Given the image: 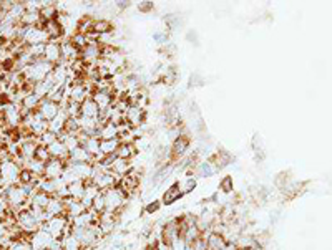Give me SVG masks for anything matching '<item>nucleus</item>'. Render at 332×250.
Segmentation results:
<instances>
[{"instance_id": "25", "label": "nucleus", "mask_w": 332, "mask_h": 250, "mask_svg": "<svg viewBox=\"0 0 332 250\" xmlns=\"http://www.w3.org/2000/svg\"><path fill=\"white\" fill-rule=\"evenodd\" d=\"M111 172L116 174L121 179V177H125L128 172H131V161L128 159H121V157H116L113 162H111Z\"/></svg>"}, {"instance_id": "50", "label": "nucleus", "mask_w": 332, "mask_h": 250, "mask_svg": "<svg viewBox=\"0 0 332 250\" xmlns=\"http://www.w3.org/2000/svg\"><path fill=\"white\" fill-rule=\"evenodd\" d=\"M248 250H264V247L259 246V244H254V246H251Z\"/></svg>"}, {"instance_id": "15", "label": "nucleus", "mask_w": 332, "mask_h": 250, "mask_svg": "<svg viewBox=\"0 0 332 250\" xmlns=\"http://www.w3.org/2000/svg\"><path fill=\"white\" fill-rule=\"evenodd\" d=\"M65 167H66V162H65V161L50 159L47 164H45L43 177H45V179H58V177H62Z\"/></svg>"}, {"instance_id": "28", "label": "nucleus", "mask_w": 332, "mask_h": 250, "mask_svg": "<svg viewBox=\"0 0 332 250\" xmlns=\"http://www.w3.org/2000/svg\"><path fill=\"white\" fill-rule=\"evenodd\" d=\"M50 199L52 196H48V194H45L42 191H35L32 196H30V201H28V207H38V209H47Z\"/></svg>"}, {"instance_id": "17", "label": "nucleus", "mask_w": 332, "mask_h": 250, "mask_svg": "<svg viewBox=\"0 0 332 250\" xmlns=\"http://www.w3.org/2000/svg\"><path fill=\"white\" fill-rule=\"evenodd\" d=\"M66 121H68V115H66V111L62 108L58 111V115L55 116V118L48 123V131L53 132V134H57L58 137L65 132V127H66Z\"/></svg>"}, {"instance_id": "27", "label": "nucleus", "mask_w": 332, "mask_h": 250, "mask_svg": "<svg viewBox=\"0 0 332 250\" xmlns=\"http://www.w3.org/2000/svg\"><path fill=\"white\" fill-rule=\"evenodd\" d=\"M100 192H101V191L93 184V182H86L85 194H83V197H81V204H83V206H85L86 211H90V209H91V206H93L95 197L98 196Z\"/></svg>"}, {"instance_id": "6", "label": "nucleus", "mask_w": 332, "mask_h": 250, "mask_svg": "<svg viewBox=\"0 0 332 250\" xmlns=\"http://www.w3.org/2000/svg\"><path fill=\"white\" fill-rule=\"evenodd\" d=\"M43 231H47L50 236H52L55 241H62V239L70 232V219L66 216H58V217H52L48 219L47 222L42 226Z\"/></svg>"}, {"instance_id": "24", "label": "nucleus", "mask_w": 332, "mask_h": 250, "mask_svg": "<svg viewBox=\"0 0 332 250\" xmlns=\"http://www.w3.org/2000/svg\"><path fill=\"white\" fill-rule=\"evenodd\" d=\"M66 162H71V164H76V162H90V164H93L95 159H93V156L86 152V149H83L81 146H78V147H75L73 151H70L68 161H66Z\"/></svg>"}, {"instance_id": "29", "label": "nucleus", "mask_w": 332, "mask_h": 250, "mask_svg": "<svg viewBox=\"0 0 332 250\" xmlns=\"http://www.w3.org/2000/svg\"><path fill=\"white\" fill-rule=\"evenodd\" d=\"M120 146H121L120 137L108 141H100V152L103 156H116V151L120 149Z\"/></svg>"}, {"instance_id": "7", "label": "nucleus", "mask_w": 332, "mask_h": 250, "mask_svg": "<svg viewBox=\"0 0 332 250\" xmlns=\"http://www.w3.org/2000/svg\"><path fill=\"white\" fill-rule=\"evenodd\" d=\"M20 171H22V166H18L13 159H5L0 162V179H2L3 187L18 184Z\"/></svg>"}, {"instance_id": "18", "label": "nucleus", "mask_w": 332, "mask_h": 250, "mask_svg": "<svg viewBox=\"0 0 332 250\" xmlns=\"http://www.w3.org/2000/svg\"><path fill=\"white\" fill-rule=\"evenodd\" d=\"M120 132H121V126L118 125H113L110 123V121H106L100 126L98 129V139L100 141H108V139H116V137H120Z\"/></svg>"}, {"instance_id": "16", "label": "nucleus", "mask_w": 332, "mask_h": 250, "mask_svg": "<svg viewBox=\"0 0 332 250\" xmlns=\"http://www.w3.org/2000/svg\"><path fill=\"white\" fill-rule=\"evenodd\" d=\"M43 60H47L48 63H52L53 66L58 65L62 62V52H60V42H50L45 45V52H43Z\"/></svg>"}, {"instance_id": "35", "label": "nucleus", "mask_w": 332, "mask_h": 250, "mask_svg": "<svg viewBox=\"0 0 332 250\" xmlns=\"http://www.w3.org/2000/svg\"><path fill=\"white\" fill-rule=\"evenodd\" d=\"M58 139H62V141H63V144L66 146V149H68V152H70V151H73L75 147L81 146L80 136H78V134H70V132H63V134L60 136Z\"/></svg>"}, {"instance_id": "9", "label": "nucleus", "mask_w": 332, "mask_h": 250, "mask_svg": "<svg viewBox=\"0 0 332 250\" xmlns=\"http://www.w3.org/2000/svg\"><path fill=\"white\" fill-rule=\"evenodd\" d=\"M180 237H181L180 217H173V219H170V221H166V224L161 229V241L170 246L171 242H175L176 239H180Z\"/></svg>"}, {"instance_id": "26", "label": "nucleus", "mask_w": 332, "mask_h": 250, "mask_svg": "<svg viewBox=\"0 0 332 250\" xmlns=\"http://www.w3.org/2000/svg\"><path fill=\"white\" fill-rule=\"evenodd\" d=\"M204 236H206V241H208V250H221L224 246H226V239H224L223 234H218V232H203Z\"/></svg>"}, {"instance_id": "34", "label": "nucleus", "mask_w": 332, "mask_h": 250, "mask_svg": "<svg viewBox=\"0 0 332 250\" xmlns=\"http://www.w3.org/2000/svg\"><path fill=\"white\" fill-rule=\"evenodd\" d=\"M85 187H86L85 181H78V182H73V184H70L68 186V196H70V199L81 201V197H83V194H85Z\"/></svg>"}, {"instance_id": "49", "label": "nucleus", "mask_w": 332, "mask_h": 250, "mask_svg": "<svg viewBox=\"0 0 332 250\" xmlns=\"http://www.w3.org/2000/svg\"><path fill=\"white\" fill-rule=\"evenodd\" d=\"M221 250H238V246L236 244H226Z\"/></svg>"}, {"instance_id": "45", "label": "nucleus", "mask_w": 332, "mask_h": 250, "mask_svg": "<svg viewBox=\"0 0 332 250\" xmlns=\"http://www.w3.org/2000/svg\"><path fill=\"white\" fill-rule=\"evenodd\" d=\"M193 250H208V241H206V236L201 234L195 242L191 244Z\"/></svg>"}, {"instance_id": "38", "label": "nucleus", "mask_w": 332, "mask_h": 250, "mask_svg": "<svg viewBox=\"0 0 332 250\" xmlns=\"http://www.w3.org/2000/svg\"><path fill=\"white\" fill-rule=\"evenodd\" d=\"M136 154V149H135V144H123L120 146V149L116 151V157H121V159H128L131 161V157Z\"/></svg>"}, {"instance_id": "13", "label": "nucleus", "mask_w": 332, "mask_h": 250, "mask_svg": "<svg viewBox=\"0 0 332 250\" xmlns=\"http://www.w3.org/2000/svg\"><path fill=\"white\" fill-rule=\"evenodd\" d=\"M60 110H62V106H60L58 103H55V101L45 98V100H42V103H40L37 113L42 116V118L47 121V123H50V121H52L55 116L58 115Z\"/></svg>"}, {"instance_id": "20", "label": "nucleus", "mask_w": 332, "mask_h": 250, "mask_svg": "<svg viewBox=\"0 0 332 250\" xmlns=\"http://www.w3.org/2000/svg\"><path fill=\"white\" fill-rule=\"evenodd\" d=\"M145 120V110L140 108V106L131 105L125 113V123H128L130 126H140Z\"/></svg>"}, {"instance_id": "19", "label": "nucleus", "mask_w": 332, "mask_h": 250, "mask_svg": "<svg viewBox=\"0 0 332 250\" xmlns=\"http://www.w3.org/2000/svg\"><path fill=\"white\" fill-rule=\"evenodd\" d=\"M45 216H47V221L52 217H58V216H65V201L58 197H52L48 202L47 209H45ZM45 221V222H47Z\"/></svg>"}, {"instance_id": "22", "label": "nucleus", "mask_w": 332, "mask_h": 250, "mask_svg": "<svg viewBox=\"0 0 332 250\" xmlns=\"http://www.w3.org/2000/svg\"><path fill=\"white\" fill-rule=\"evenodd\" d=\"M80 115L86 116V118H91V120H100L101 111H100L98 106H96V103L93 100L86 98L83 103L80 105Z\"/></svg>"}, {"instance_id": "14", "label": "nucleus", "mask_w": 332, "mask_h": 250, "mask_svg": "<svg viewBox=\"0 0 332 250\" xmlns=\"http://www.w3.org/2000/svg\"><path fill=\"white\" fill-rule=\"evenodd\" d=\"M60 52H62V62L73 63V62H76V60H80L81 50L76 48L75 45L71 43L70 38H66V40H62V42H60Z\"/></svg>"}, {"instance_id": "46", "label": "nucleus", "mask_w": 332, "mask_h": 250, "mask_svg": "<svg viewBox=\"0 0 332 250\" xmlns=\"http://www.w3.org/2000/svg\"><path fill=\"white\" fill-rule=\"evenodd\" d=\"M161 201H153V202H148L146 207H145V212L148 214V216H153V214H156L158 211L161 209Z\"/></svg>"}, {"instance_id": "4", "label": "nucleus", "mask_w": 332, "mask_h": 250, "mask_svg": "<svg viewBox=\"0 0 332 250\" xmlns=\"http://www.w3.org/2000/svg\"><path fill=\"white\" fill-rule=\"evenodd\" d=\"M13 219H15V226H17L20 234L25 236V237H30L32 234L40 231L42 226H43V224L33 216V212L30 211L28 207L22 209V211H18L17 214H13Z\"/></svg>"}, {"instance_id": "23", "label": "nucleus", "mask_w": 332, "mask_h": 250, "mask_svg": "<svg viewBox=\"0 0 332 250\" xmlns=\"http://www.w3.org/2000/svg\"><path fill=\"white\" fill-rule=\"evenodd\" d=\"M86 212L85 206L81 204V201H75V199H65V216L70 219L78 217L80 214Z\"/></svg>"}, {"instance_id": "10", "label": "nucleus", "mask_w": 332, "mask_h": 250, "mask_svg": "<svg viewBox=\"0 0 332 250\" xmlns=\"http://www.w3.org/2000/svg\"><path fill=\"white\" fill-rule=\"evenodd\" d=\"M115 91L113 88H105V90H95L93 95H91V100L95 101L96 106L100 108V111L103 113V111L110 110L111 106L115 105Z\"/></svg>"}, {"instance_id": "41", "label": "nucleus", "mask_w": 332, "mask_h": 250, "mask_svg": "<svg viewBox=\"0 0 332 250\" xmlns=\"http://www.w3.org/2000/svg\"><path fill=\"white\" fill-rule=\"evenodd\" d=\"M178 187H180V191L183 192V196H185V194L191 192L193 189L196 187V179H195V177H186L185 181L178 182Z\"/></svg>"}, {"instance_id": "12", "label": "nucleus", "mask_w": 332, "mask_h": 250, "mask_svg": "<svg viewBox=\"0 0 332 250\" xmlns=\"http://www.w3.org/2000/svg\"><path fill=\"white\" fill-rule=\"evenodd\" d=\"M118 222H120L118 214L103 212L98 217V222H96V224H98L100 231H101V234H103V237H105V236H108V234H111V232L115 231V227L118 226Z\"/></svg>"}, {"instance_id": "21", "label": "nucleus", "mask_w": 332, "mask_h": 250, "mask_svg": "<svg viewBox=\"0 0 332 250\" xmlns=\"http://www.w3.org/2000/svg\"><path fill=\"white\" fill-rule=\"evenodd\" d=\"M48 152H50V157L52 159H60V161H68V149H66V146L63 144V141L62 139H57L55 142H52L48 147Z\"/></svg>"}, {"instance_id": "44", "label": "nucleus", "mask_w": 332, "mask_h": 250, "mask_svg": "<svg viewBox=\"0 0 332 250\" xmlns=\"http://www.w3.org/2000/svg\"><path fill=\"white\" fill-rule=\"evenodd\" d=\"M10 214H12V216H13V212H12V209H10L8 202L5 201V197H3V196H0V219L8 217Z\"/></svg>"}, {"instance_id": "31", "label": "nucleus", "mask_w": 332, "mask_h": 250, "mask_svg": "<svg viewBox=\"0 0 332 250\" xmlns=\"http://www.w3.org/2000/svg\"><path fill=\"white\" fill-rule=\"evenodd\" d=\"M190 147V139H188L186 136H178L175 141H173V146H171V154L178 157V156H183L186 152V149Z\"/></svg>"}, {"instance_id": "37", "label": "nucleus", "mask_w": 332, "mask_h": 250, "mask_svg": "<svg viewBox=\"0 0 332 250\" xmlns=\"http://www.w3.org/2000/svg\"><path fill=\"white\" fill-rule=\"evenodd\" d=\"M91 32H95L96 35H101V33H108V32H113V28H111V22L106 18H95V23H93V30Z\"/></svg>"}, {"instance_id": "48", "label": "nucleus", "mask_w": 332, "mask_h": 250, "mask_svg": "<svg viewBox=\"0 0 332 250\" xmlns=\"http://www.w3.org/2000/svg\"><path fill=\"white\" fill-rule=\"evenodd\" d=\"M155 250H171V249L166 242H163L160 239V241H156V244H155Z\"/></svg>"}, {"instance_id": "33", "label": "nucleus", "mask_w": 332, "mask_h": 250, "mask_svg": "<svg viewBox=\"0 0 332 250\" xmlns=\"http://www.w3.org/2000/svg\"><path fill=\"white\" fill-rule=\"evenodd\" d=\"M25 169H28L32 174L35 176V177H43V172H45V162H42V161H38V159H30V161H27L25 162Z\"/></svg>"}, {"instance_id": "1", "label": "nucleus", "mask_w": 332, "mask_h": 250, "mask_svg": "<svg viewBox=\"0 0 332 250\" xmlns=\"http://www.w3.org/2000/svg\"><path fill=\"white\" fill-rule=\"evenodd\" d=\"M37 191L35 186H23V184H15V186H7L2 189V196L5 197V201L8 202L10 209H12L13 214H17L22 209L28 207V201L30 196Z\"/></svg>"}, {"instance_id": "32", "label": "nucleus", "mask_w": 332, "mask_h": 250, "mask_svg": "<svg viewBox=\"0 0 332 250\" xmlns=\"http://www.w3.org/2000/svg\"><path fill=\"white\" fill-rule=\"evenodd\" d=\"M181 197H183V192L180 191L178 184H176V186H171L170 189H166L165 194H163L161 204H165V206H170V204H173V202H178Z\"/></svg>"}, {"instance_id": "30", "label": "nucleus", "mask_w": 332, "mask_h": 250, "mask_svg": "<svg viewBox=\"0 0 332 250\" xmlns=\"http://www.w3.org/2000/svg\"><path fill=\"white\" fill-rule=\"evenodd\" d=\"M42 23V15L40 12H30V10H25V13L20 18V23L22 27H35V25Z\"/></svg>"}, {"instance_id": "40", "label": "nucleus", "mask_w": 332, "mask_h": 250, "mask_svg": "<svg viewBox=\"0 0 332 250\" xmlns=\"http://www.w3.org/2000/svg\"><path fill=\"white\" fill-rule=\"evenodd\" d=\"M91 211H95L98 216H101L105 211H106V204H105V196H103V192H100L98 196L95 197V201H93V206H91Z\"/></svg>"}, {"instance_id": "5", "label": "nucleus", "mask_w": 332, "mask_h": 250, "mask_svg": "<svg viewBox=\"0 0 332 250\" xmlns=\"http://www.w3.org/2000/svg\"><path fill=\"white\" fill-rule=\"evenodd\" d=\"M105 196V204H106V211L105 212H111V214H120L123 212V209L128 204V196L121 191L118 186L108 189V191L103 192Z\"/></svg>"}, {"instance_id": "11", "label": "nucleus", "mask_w": 332, "mask_h": 250, "mask_svg": "<svg viewBox=\"0 0 332 250\" xmlns=\"http://www.w3.org/2000/svg\"><path fill=\"white\" fill-rule=\"evenodd\" d=\"M100 58H101V47L98 45V42H90L80 53V60L85 65H93L96 62H100Z\"/></svg>"}, {"instance_id": "2", "label": "nucleus", "mask_w": 332, "mask_h": 250, "mask_svg": "<svg viewBox=\"0 0 332 250\" xmlns=\"http://www.w3.org/2000/svg\"><path fill=\"white\" fill-rule=\"evenodd\" d=\"M53 68L55 66L52 63H48L47 60L38 58V60H33L28 66H25V68L20 71V75H22L25 83L33 86L47 78V76L53 71Z\"/></svg>"}, {"instance_id": "47", "label": "nucleus", "mask_w": 332, "mask_h": 250, "mask_svg": "<svg viewBox=\"0 0 332 250\" xmlns=\"http://www.w3.org/2000/svg\"><path fill=\"white\" fill-rule=\"evenodd\" d=\"M219 189H221L223 192H229V191H231V189H233V179H231V177H229V176L224 177V179L219 182Z\"/></svg>"}, {"instance_id": "39", "label": "nucleus", "mask_w": 332, "mask_h": 250, "mask_svg": "<svg viewBox=\"0 0 332 250\" xmlns=\"http://www.w3.org/2000/svg\"><path fill=\"white\" fill-rule=\"evenodd\" d=\"M214 172H216V167H214V164H213L211 161L199 162V166H198V174H199V176L209 177V176H213Z\"/></svg>"}, {"instance_id": "43", "label": "nucleus", "mask_w": 332, "mask_h": 250, "mask_svg": "<svg viewBox=\"0 0 332 250\" xmlns=\"http://www.w3.org/2000/svg\"><path fill=\"white\" fill-rule=\"evenodd\" d=\"M35 159H38V161H42V162H45V164H47V162L52 159V157H50V152H48L47 147H45V146H38L37 151H35Z\"/></svg>"}, {"instance_id": "42", "label": "nucleus", "mask_w": 332, "mask_h": 250, "mask_svg": "<svg viewBox=\"0 0 332 250\" xmlns=\"http://www.w3.org/2000/svg\"><path fill=\"white\" fill-rule=\"evenodd\" d=\"M37 139H38V144H40V146L48 147L50 144H52V142H55V141L58 139V136H57V134H53V132L47 131V132H43V134L40 136V137H37Z\"/></svg>"}, {"instance_id": "3", "label": "nucleus", "mask_w": 332, "mask_h": 250, "mask_svg": "<svg viewBox=\"0 0 332 250\" xmlns=\"http://www.w3.org/2000/svg\"><path fill=\"white\" fill-rule=\"evenodd\" d=\"M70 232L81 244L83 250L95 249L100 244L101 239H103V234H101L98 224H91L88 227H71Z\"/></svg>"}, {"instance_id": "36", "label": "nucleus", "mask_w": 332, "mask_h": 250, "mask_svg": "<svg viewBox=\"0 0 332 250\" xmlns=\"http://www.w3.org/2000/svg\"><path fill=\"white\" fill-rule=\"evenodd\" d=\"M60 244H62V249L63 250H83V247H81V244L76 241V237L71 236V232H68L66 236L60 241Z\"/></svg>"}, {"instance_id": "8", "label": "nucleus", "mask_w": 332, "mask_h": 250, "mask_svg": "<svg viewBox=\"0 0 332 250\" xmlns=\"http://www.w3.org/2000/svg\"><path fill=\"white\" fill-rule=\"evenodd\" d=\"M2 116H3V123L7 125V127H12V129H17V127L22 126V106L15 105V103H7L2 106Z\"/></svg>"}]
</instances>
